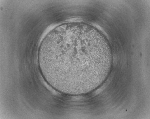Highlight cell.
<instances>
[{"label":"cell","mask_w":150,"mask_h":119,"mask_svg":"<svg viewBox=\"0 0 150 119\" xmlns=\"http://www.w3.org/2000/svg\"><path fill=\"white\" fill-rule=\"evenodd\" d=\"M106 41L85 27L58 29L45 42L38 57L45 79L59 90L80 91L95 85L111 66Z\"/></svg>","instance_id":"cell-1"}]
</instances>
